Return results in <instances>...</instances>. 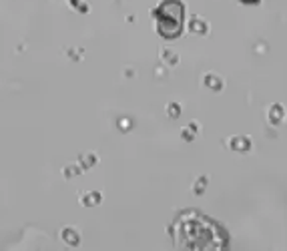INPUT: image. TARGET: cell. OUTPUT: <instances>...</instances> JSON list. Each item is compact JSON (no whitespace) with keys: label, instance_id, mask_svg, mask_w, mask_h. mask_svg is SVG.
I'll return each mask as SVG.
<instances>
[{"label":"cell","instance_id":"1","mask_svg":"<svg viewBox=\"0 0 287 251\" xmlns=\"http://www.w3.org/2000/svg\"><path fill=\"white\" fill-rule=\"evenodd\" d=\"M157 18H159V32L173 38L183 28V6L177 0H167L157 10Z\"/></svg>","mask_w":287,"mask_h":251},{"label":"cell","instance_id":"2","mask_svg":"<svg viewBox=\"0 0 287 251\" xmlns=\"http://www.w3.org/2000/svg\"><path fill=\"white\" fill-rule=\"evenodd\" d=\"M243 2H257V0H243Z\"/></svg>","mask_w":287,"mask_h":251}]
</instances>
